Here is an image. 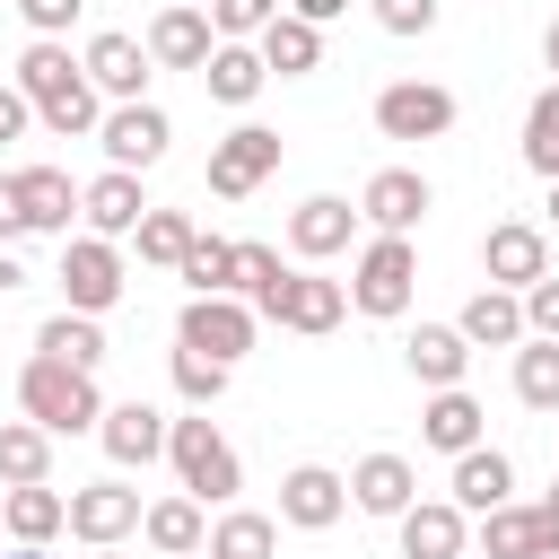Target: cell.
I'll return each instance as SVG.
<instances>
[{"instance_id": "1", "label": "cell", "mask_w": 559, "mask_h": 559, "mask_svg": "<svg viewBox=\"0 0 559 559\" xmlns=\"http://www.w3.org/2000/svg\"><path fill=\"white\" fill-rule=\"evenodd\" d=\"M17 87L35 96V122H44V131H61V140H79V131H96V122H105L96 79H87V61H70V44H61V35H35V44L17 52Z\"/></svg>"}, {"instance_id": "2", "label": "cell", "mask_w": 559, "mask_h": 559, "mask_svg": "<svg viewBox=\"0 0 559 559\" xmlns=\"http://www.w3.org/2000/svg\"><path fill=\"white\" fill-rule=\"evenodd\" d=\"M17 411L35 419V428H52V437H79V428H96L105 419V393H96V367H70V358H26V376H17Z\"/></svg>"}, {"instance_id": "3", "label": "cell", "mask_w": 559, "mask_h": 559, "mask_svg": "<svg viewBox=\"0 0 559 559\" xmlns=\"http://www.w3.org/2000/svg\"><path fill=\"white\" fill-rule=\"evenodd\" d=\"M166 463H175V480H183L192 498H210V507H227V498L245 489V463H236V445H227L210 419H175V428H166Z\"/></svg>"}, {"instance_id": "4", "label": "cell", "mask_w": 559, "mask_h": 559, "mask_svg": "<svg viewBox=\"0 0 559 559\" xmlns=\"http://www.w3.org/2000/svg\"><path fill=\"white\" fill-rule=\"evenodd\" d=\"M411 288H419V253H411V236H376V245L358 253V271H349V306L376 314V323H393V314L411 306Z\"/></svg>"}, {"instance_id": "5", "label": "cell", "mask_w": 559, "mask_h": 559, "mask_svg": "<svg viewBox=\"0 0 559 559\" xmlns=\"http://www.w3.org/2000/svg\"><path fill=\"white\" fill-rule=\"evenodd\" d=\"M253 314L280 323V332H332V323L349 314V288H341V280H314V271H280V280L253 297Z\"/></svg>"}, {"instance_id": "6", "label": "cell", "mask_w": 559, "mask_h": 559, "mask_svg": "<svg viewBox=\"0 0 559 559\" xmlns=\"http://www.w3.org/2000/svg\"><path fill=\"white\" fill-rule=\"evenodd\" d=\"M253 332H262V314L245 306V297H183V314H175V341L183 349H210V358H245L253 349Z\"/></svg>"}, {"instance_id": "7", "label": "cell", "mask_w": 559, "mask_h": 559, "mask_svg": "<svg viewBox=\"0 0 559 559\" xmlns=\"http://www.w3.org/2000/svg\"><path fill=\"white\" fill-rule=\"evenodd\" d=\"M271 166H280V131H262V122H236L227 140H210V192H218V201L262 192Z\"/></svg>"}, {"instance_id": "8", "label": "cell", "mask_w": 559, "mask_h": 559, "mask_svg": "<svg viewBox=\"0 0 559 559\" xmlns=\"http://www.w3.org/2000/svg\"><path fill=\"white\" fill-rule=\"evenodd\" d=\"M61 297L79 306V314H105L114 297H122V253H114V236H61Z\"/></svg>"}, {"instance_id": "9", "label": "cell", "mask_w": 559, "mask_h": 559, "mask_svg": "<svg viewBox=\"0 0 559 559\" xmlns=\"http://www.w3.org/2000/svg\"><path fill=\"white\" fill-rule=\"evenodd\" d=\"M376 131H384V140H445V131H454V96H445L437 79H393V87L376 96Z\"/></svg>"}, {"instance_id": "10", "label": "cell", "mask_w": 559, "mask_h": 559, "mask_svg": "<svg viewBox=\"0 0 559 559\" xmlns=\"http://www.w3.org/2000/svg\"><path fill=\"white\" fill-rule=\"evenodd\" d=\"M428 201H437V192H428L419 166H376L367 192H358V218H367L376 236H411V227L428 218Z\"/></svg>"}, {"instance_id": "11", "label": "cell", "mask_w": 559, "mask_h": 559, "mask_svg": "<svg viewBox=\"0 0 559 559\" xmlns=\"http://www.w3.org/2000/svg\"><path fill=\"white\" fill-rule=\"evenodd\" d=\"M480 271H489V288H533L542 271H550V236L533 227V218H498L489 236H480Z\"/></svg>"}, {"instance_id": "12", "label": "cell", "mask_w": 559, "mask_h": 559, "mask_svg": "<svg viewBox=\"0 0 559 559\" xmlns=\"http://www.w3.org/2000/svg\"><path fill=\"white\" fill-rule=\"evenodd\" d=\"M480 550L489 559H559V507L542 498V507H489L480 515Z\"/></svg>"}, {"instance_id": "13", "label": "cell", "mask_w": 559, "mask_h": 559, "mask_svg": "<svg viewBox=\"0 0 559 559\" xmlns=\"http://www.w3.org/2000/svg\"><path fill=\"white\" fill-rule=\"evenodd\" d=\"M140 489H122V480H87V489H70V533L87 542V550H105V542H122V533H140Z\"/></svg>"}, {"instance_id": "14", "label": "cell", "mask_w": 559, "mask_h": 559, "mask_svg": "<svg viewBox=\"0 0 559 559\" xmlns=\"http://www.w3.org/2000/svg\"><path fill=\"white\" fill-rule=\"evenodd\" d=\"M218 52V26H210V9H192V0H166L157 9V26H148V61L157 70H201Z\"/></svg>"}, {"instance_id": "15", "label": "cell", "mask_w": 559, "mask_h": 559, "mask_svg": "<svg viewBox=\"0 0 559 559\" xmlns=\"http://www.w3.org/2000/svg\"><path fill=\"white\" fill-rule=\"evenodd\" d=\"M96 140H105V157H114V166H131V175H140V166H157V157H166L175 122H166V114L140 96V105H114V114L96 122Z\"/></svg>"}, {"instance_id": "16", "label": "cell", "mask_w": 559, "mask_h": 559, "mask_svg": "<svg viewBox=\"0 0 559 559\" xmlns=\"http://www.w3.org/2000/svg\"><path fill=\"white\" fill-rule=\"evenodd\" d=\"M349 515V480L341 472H323V463H297L288 480H280V524H297V533H323V524H341Z\"/></svg>"}, {"instance_id": "17", "label": "cell", "mask_w": 559, "mask_h": 559, "mask_svg": "<svg viewBox=\"0 0 559 559\" xmlns=\"http://www.w3.org/2000/svg\"><path fill=\"white\" fill-rule=\"evenodd\" d=\"M472 542V515L454 498H411L402 507V559H463Z\"/></svg>"}, {"instance_id": "18", "label": "cell", "mask_w": 559, "mask_h": 559, "mask_svg": "<svg viewBox=\"0 0 559 559\" xmlns=\"http://www.w3.org/2000/svg\"><path fill=\"white\" fill-rule=\"evenodd\" d=\"M79 218H87V236H140V218H148L140 175H131V166H105V175L79 192Z\"/></svg>"}, {"instance_id": "19", "label": "cell", "mask_w": 559, "mask_h": 559, "mask_svg": "<svg viewBox=\"0 0 559 559\" xmlns=\"http://www.w3.org/2000/svg\"><path fill=\"white\" fill-rule=\"evenodd\" d=\"M166 428H175V419H166V411H148L140 393H131V402H114V411L96 419V437H105V454H114L122 472H131V463H157V454H166Z\"/></svg>"}, {"instance_id": "20", "label": "cell", "mask_w": 559, "mask_h": 559, "mask_svg": "<svg viewBox=\"0 0 559 559\" xmlns=\"http://www.w3.org/2000/svg\"><path fill=\"white\" fill-rule=\"evenodd\" d=\"M79 61H87L96 96H114V105H140V87H148V70H157V61H148V44H131V35H96Z\"/></svg>"}, {"instance_id": "21", "label": "cell", "mask_w": 559, "mask_h": 559, "mask_svg": "<svg viewBox=\"0 0 559 559\" xmlns=\"http://www.w3.org/2000/svg\"><path fill=\"white\" fill-rule=\"evenodd\" d=\"M402 358H411V376H419L428 393H445V384H463L472 341H463V323H419V332L402 341Z\"/></svg>"}, {"instance_id": "22", "label": "cell", "mask_w": 559, "mask_h": 559, "mask_svg": "<svg viewBox=\"0 0 559 559\" xmlns=\"http://www.w3.org/2000/svg\"><path fill=\"white\" fill-rule=\"evenodd\" d=\"M411 498H419V472H411L402 454H367V463L349 472V507H358V515H393V524H402Z\"/></svg>"}, {"instance_id": "23", "label": "cell", "mask_w": 559, "mask_h": 559, "mask_svg": "<svg viewBox=\"0 0 559 559\" xmlns=\"http://www.w3.org/2000/svg\"><path fill=\"white\" fill-rule=\"evenodd\" d=\"M17 201H26L35 236H70V218H79V183L61 166H17Z\"/></svg>"}, {"instance_id": "24", "label": "cell", "mask_w": 559, "mask_h": 559, "mask_svg": "<svg viewBox=\"0 0 559 559\" xmlns=\"http://www.w3.org/2000/svg\"><path fill=\"white\" fill-rule=\"evenodd\" d=\"M349 227H358V210H349L341 192H314V201H297V210H288V245H297L306 262L341 253V245H349Z\"/></svg>"}, {"instance_id": "25", "label": "cell", "mask_w": 559, "mask_h": 559, "mask_svg": "<svg viewBox=\"0 0 559 559\" xmlns=\"http://www.w3.org/2000/svg\"><path fill=\"white\" fill-rule=\"evenodd\" d=\"M507 489H515V463H507L498 445H472V454H454V507H463V515H489V507H507Z\"/></svg>"}, {"instance_id": "26", "label": "cell", "mask_w": 559, "mask_h": 559, "mask_svg": "<svg viewBox=\"0 0 559 559\" xmlns=\"http://www.w3.org/2000/svg\"><path fill=\"white\" fill-rule=\"evenodd\" d=\"M0 524H9V542H52V533L70 524V498H61L52 480H17V489L0 498Z\"/></svg>"}, {"instance_id": "27", "label": "cell", "mask_w": 559, "mask_h": 559, "mask_svg": "<svg viewBox=\"0 0 559 559\" xmlns=\"http://www.w3.org/2000/svg\"><path fill=\"white\" fill-rule=\"evenodd\" d=\"M419 437H428L437 454H472V445H480V402H472L463 384L428 393V411H419Z\"/></svg>"}, {"instance_id": "28", "label": "cell", "mask_w": 559, "mask_h": 559, "mask_svg": "<svg viewBox=\"0 0 559 559\" xmlns=\"http://www.w3.org/2000/svg\"><path fill=\"white\" fill-rule=\"evenodd\" d=\"M140 533H148V550H166V559L210 550V524H201V498H192V489H183V498H157V507L140 515Z\"/></svg>"}, {"instance_id": "29", "label": "cell", "mask_w": 559, "mask_h": 559, "mask_svg": "<svg viewBox=\"0 0 559 559\" xmlns=\"http://www.w3.org/2000/svg\"><path fill=\"white\" fill-rule=\"evenodd\" d=\"M253 44H262V61H271L280 79H306V70L323 61V26H306L297 9H280V17H271V26L253 35Z\"/></svg>"}, {"instance_id": "30", "label": "cell", "mask_w": 559, "mask_h": 559, "mask_svg": "<svg viewBox=\"0 0 559 559\" xmlns=\"http://www.w3.org/2000/svg\"><path fill=\"white\" fill-rule=\"evenodd\" d=\"M201 79H210L218 105H253L262 79H271V61H262V44H218V52L201 61Z\"/></svg>"}, {"instance_id": "31", "label": "cell", "mask_w": 559, "mask_h": 559, "mask_svg": "<svg viewBox=\"0 0 559 559\" xmlns=\"http://www.w3.org/2000/svg\"><path fill=\"white\" fill-rule=\"evenodd\" d=\"M463 341H472V349H515V341H524V297H515V288H480V297L463 306Z\"/></svg>"}, {"instance_id": "32", "label": "cell", "mask_w": 559, "mask_h": 559, "mask_svg": "<svg viewBox=\"0 0 559 559\" xmlns=\"http://www.w3.org/2000/svg\"><path fill=\"white\" fill-rule=\"evenodd\" d=\"M0 480H52V428L35 419H0Z\"/></svg>"}, {"instance_id": "33", "label": "cell", "mask_w": 559, "mask_h": 559, "mask_svg": "<svg viewBox=\"0 0 559 559\" xmlns=\"http://www.w3.org/2000/svg\"><path fill=\"white\" fill-rule=\"evenodd\" d=\"M515 402L524 411H559V341H542V332L515 341Z\"/></svg>"}, {"instance_id": "34", "label": "cell", "mask_w": 559, "mask_h": 559, "mask_svg": "<svg viewBox=\"0 0 559 559\" xmlns=\"http://www.w3.org/2000/svg\"><path fill=\"white\" fill-rule=\"evenodd\" d=\"M35 349H44V358H70V367H105V332H96V314H79V306H61V314L35 332Z\"/></svg>"}, {"instance_id": "35", "label": "cell", "mask_w": 559, "mask_h": 559, "mask_svg": "<svg viewBox=\"0 0 559 559\" xmlns=\"http://www.w3.org/2000/svg\"><path fill=\"white\" fill-rule=\"evenodd\" d=\"M271 550H280V524L253 515V507H227L210 524V559H271Z\"/></svg>"}, {"instance_id": "36", "label": "cell", "mask_w": 559, "mask_h": 559, "mask_svg": "<svg viewBox=\"0 0 559 559\" xmlns=\"http://www.w3.org/2000/svg\"><path fill=\"white\" fill-rule=\"evenodd\" d=\"M183 288H192V297H236V245H227V236H192Z\"/></svg>"}, {"instance_id": "37", "label": "cell", "mask_w": 559, "mask_h": 559, "mask_svg": "<svg viewBox=\"0 0 559 559\" xmlns=\"http://www.w3.org/2000/svg\"><path fill=\"white\" fill-rule=\"evenodd\" d=\"M524 166L559 183V79H550V87L524 105Z\"/></svg>"}, {"instance_id": "38", "label": "cell", "mask_w": 559, "mask_h": 559, "mask_svg": "<svg viewBox=\"0 0 559 559\" xmlns=\"http://www.w3.org/2000/svg\"><path fill=\"white\" fill-rule=\"evenodd\" d=\"M192 236H201V227H192L183 210H148V218H140V262H166V271H183Z\"/></svg>"}, {"instance_id": "39", "label": "cell", "mask_w": 559, "mask_h": 559, "mask_svg": "<svg viewBox=\"0 0 559 559\" xmlns=\"http://www.w3.org/2000/svg\"><path fill=\"white\" fill-rule=\"evenodd\" d=\"M175 393H183L192 411H210V402L227 393V358H210V349H183V341H175Z\"/></svg>"}, {"instance_id": "40", "label": "cell", "mask_w": 559, "mask_h": 559, "mask_svg": "<svg viewBox=\"0 0 559 559\" xmlns=\"http://www.w3.org/2000/svg\"><path fill=\"white\" fill-rule=\"evenodd\" d=\"M280 9H288V0H210V26H218V44H245V35H262Z\"/></svg>"}, {"instance_id": "41", "label": "cell", "mask_w": 559, "mask_h": 559, "mask_svg": "<svg viewBox=\"0 0 559 559\" xmlns=\"http://www.w3.org/2000/svg\"><path fill=\"white\" fill-rule=\"evenodd\" d=\"M280 271H288V262H280L271 245H236V297H245V306H253V297H262Z\"/></svg>"}, {"instance_id": "42", "label": "cell", "mask_w": 559, "mask_h": 559, "mask_svg": "<svg viewBox=\"0 0 559 559\" xmlns=\"http://www.w3.org/2000/svg\"><path fill=\"white\" fill-rule=\"evenodd\" d=\"M524 332H542V341H559V280L542 271L533 288H524Z\"/></svg>"}, {"instance_id": "43", "label": "cell", "mask_w": 559, "mask_h": 559, "mask_svg": "<svg viewBox=\"0 0 559 559\" xmlns=\"http://www.w3.org/2000/svg\"><path fill=\"white\" fill-rule=\"evenodd\" d=\"M376 26L384 35H428L437 26V0H376Z\"/></svg>"}, {"instance_id": "44", "label": "cell", "mask_w": 559, "mask_h": 559, "mask_svg": "<svg viewBox=\"0 0 559 559\" xmlns=\"http://www.w3.org/2000/svg\"><path fill=\"white\" fill-rule=\"evenodd\" d=\"M79 9H87V0H17V17H26L35 35H61V26L79 17Z\"/></svg>"}, {"instance_id": "45", "label": "cell", "mask_w": 559, "mask_h": 559, "mask_svg": "<svg viewBox=\"0 0 559 559\" xmlns=\"http://www.w3.org/2000/svg\"><path fill=\"white\" fill-rule=\"evenodd\" d=\"M26 122H35V96L26 87H0V140H26Z\"/></svg>"}, {"instance_id": "46", "label": "cell", "mask_w": 559, "mask_h": 559, "mask_svg": "<svg viewBox=\"0 0 559 559\" xmlns=\"http://www.w3.org/2000/svg\"><path fill=\"white\" fill-rule=\"evenodd\" d=\"M0 236H35L26 227V201H17V175H0Z\"/></svg>"}, {"instance_id": "47", "label": "cell", "mask_w": 559, "mask_h": 559, "mask_svg": "<svg viewBox=\"0 0 559 559\" xmlns=\"http://www.w3.org/2000/svg\"><path fill=\"white\" fill-rule=\"evenodd\" d=\"M288 9H297V17H306V26H323V17H341V9H349V0H288Z\"/></svg>"}, {"instance_id": "48", "label": "cell", "mask_w": 559, "mask_h": 559, "mask_svg": "<svg viewBox=\"0 0 559 559\" xmlns=\"http://www.w3.org/2000/svg\"><path fill=\"white\" fill-rule=\"evenodd\" d=\"M542 61H550V70H559V17H550V35H542Z\"/></svg>"}, {"instance_id": "49", "label": "cell", "mask_w": 559, "mask_h": 559, "mask_svg": "<svg viewBox=\"0 0 559 559\" xmlns=\"http://www.w3.org/2000/svg\"><path fill=\"white\" fill-rule=\"evenodd\" d=\"M9 559H52V550H44V542H17V550H9Z\"/></svg>"}, {"instance_id": "50", "label": "cell", "mask_w": 559, "mask_h": 559, "mask_svg": "<svg viewBox=\"0 0 559 559\" xmlns=\"http://www.w3.org/2000/svg\"><path fill=\"white\" fill-rule=\"evenodd\" d=\"M550 227H559V183H550Z\"/></svg>"}, {"instance_id": "51", "label": "cell", "mask_w": 559, "mask_h": 559, "mask_svg": "<svg viewBox=\"0 0 559 559\" xmlns=\"http://www.w3.org/2000/svg\"><path fill=\"white\" fill-rule=\"evenodd\" d=\"M96 559H122V550H114V542H105V550H96Z\"/></svg>"}, {"instance_id": "52", "label": "cell", "mask_w": 559, "mask_h": 559, "mask_svg": "<svg viewBox=\"0 0 559 559\" xmlns=\"http://www.w3.org/2000/svg\"><path fill=\"white\" fill-rule=\"evenodd\" d=\"M550 507H559V480H550Z\"/></svg>"}, {"instance_id": "53", "label": "cell", "mask_w": 559, "mask_h": 559, "mask_svg": "<svg viewBox=\"0 0 559 559\" xmlns=\"http://www.w3.org/2000/svg\"><path fill=\"white\" fill-rule=\"evenodd\" d=\"M192 9H210V0H192Z\"/></svg>"}]
</instances>
